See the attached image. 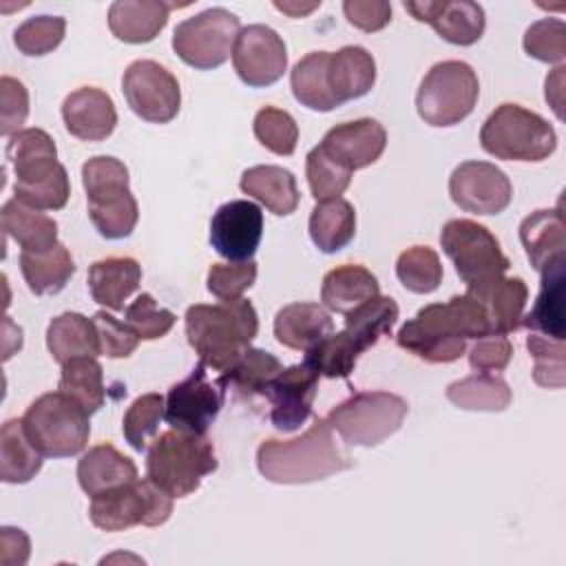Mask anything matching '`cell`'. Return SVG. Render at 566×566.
Segmentation results:
<instances>
[{
	"label": "cell",
	"mask_w": 566,
	"mask_h": 566,
	"mask_svg": "<svg viewBox=\"0 0 566 566\" xmlns=\"http://www.w3.org/2000/svg\"><path fill=\"white\" fill-rule=\"evenodd\" d=\"M491 334V325L482 303L464 292L451 296L447 303H431L418 310L398 334L400 349L427 363H453L467 352L469 338Z\"/></svg>",
	"instance_id": "6da1fadb"
},
{
	"label": "cell",
	"mask_w": 566,
	"mask_h": 566,
	"mask_svg": "<svg viewBox=\"0 0 566 566\" xmlns=\"http://www.w3.org/2000/svg\"><path fill=\"white\" fill-rule=\"evenodd\" d=\"M349 467L352 458L336 444L325 418H316L298 438H268L256 449L259 473L276 484H310Z\"/></svg>",
	"instance_id": "7a4b0ae2"
},
{
	"label": "cell",
	"mask_w": 566,
	"mask_h": 566,
	"mask_svg": "<svg viewBox=\"0 0 566 566\" xmlns=\"http://www.w3.org/2000/svg\"><path fill=\"white\" fill-rule=\"evenodd\" d=\"M259 332V316L248 298L197 303L186 310V336L199 363L228 371L250 347Z\"/></svg>",
	"instance_id": "3957f363"
},
{
	"label": "cell",
	"mask_w": 566,
	"mask_h": 566,
	"mask_svg": "<svg viewBox=\"0 0 566 566\" xmlns=\"http://www.w3.org/2000/svg\"><path fill=\"white\" fill-rule=\"evenodd\" d=\"M217 455L206 436L164 431L153 438L146 453V478L170 497L195 493L206 475L217 471Z\"/></svg>",
	"instance_id": "277c9868"
},
{
	"label": "cell",
	"mask_w": 566,
	"mask_h": 566,
	"mask_svg": "<svg viewBox=\"0 0 566 566\" xmlns=\"http://www.w3.org/2000/svg\"><path fill=\"white\" fill-rule=\"evenodd\" d=\"M82 184L95 230L104 239L128 237L137 226L139 208L130 192L124 161L106 155L86 159L82 166Z\"/></svg>",
	"instance_id": "5b68a950"
},
{
	"label": "cell",
	"mask_w": 566,
	"mask_h": 566,
	"mask_svg": "<svg viewBox=\"0 0 566 566\" xmlns=\"http://www.w3.org/2000/svg\"><path fill=\"white\" fill-rule=\"evenodd\" d=\"M480 146L495 159L542 161L557 148L555 128L535 111L500 104L480 128Z\"/></svg>",
	"instance_id": "8992f818"
},
{
	"label": "cell",
	"mask_w": 566,
	"mask_h": 566,
	"mask_svg": "<svg viewBox=\"0 0 566 566\" xmlns=\"http://www.w3.org/2000/svg\"><path fill=\"white\" fill-rule=\"evenodd\" d=\"M27 436L44 458H71L84 451L91 433L88 411L64 391L35 398L22 416Z\"/></svg>",
	"instance_id": "52a82bcc"
},
{
	"label": "cell",
	"mask_w": 566,
	"mask_h": 566,
	"mask_svg": "<svg viewBox=\"0 0 566 566\" xmlns=\"http://www.w3.org/2000/svg\"><path fill=\"white\" fill-rule=\"evenodd\" d=\"M480 95L475 71L460 60L433 64L416 93V111L429 126H455L467 119Z\"/></svg>",
	"instance_id": "ba28073f"
},
{
	"label": "cell",
	"mask_w": 566,
	"mask_h": 566,
	"mask_svg": "<svg viewBox=\"0 0 566 566\" xmlns=\"http://www.w3.org/2000/svg\"><path fill=\"white\" fill-rule=\"evenodd\" d=\"M407 411L409 405L398 394L358 391L338 402L325 420L347 444L376 447L402 427Z\"/></svg>",
	"instance_id": "9c48e42d"
},
{
	"label": "cell",
	"mask_w": 566,
	"mask_h": 566,
	"mask_svg": "<svg viewBox=\"0 0 566 566\" xmlns=\"http://www.w3.org/2000/svg\"><path fill=\"white\" fill-rule=\"evenodd\" d=\"M440 245L453 261L467 290H478L502 279L511 265L495 234L486 226L471 219L447 221L440 232Z\"/></svg>",
	"instance_id": "30bf717a"
},
{
	"label": "cell",
	"mask_w": 566,
	"mask_h": 566,
	"mask_svg": "<svg viewBox=\"0 0 566 566\" xmlns=\"http://www.w3.org/2000/svg\"><path fill=\"white\" fill-rule=\"evenodd\" d=\"M172 513V497L157 484L135 480L91 497L88 517L102 531H126L133 526H161Z\"/></svg>",
	"instance_id": "8fae6325"
},
{
	"label": "cell",
	"mask_w": 566,
	"mask_h": 566,
	"mask_svg": "<svg viewBox=\"0 0 566 566\" xmlns=\"http://www.w3.org/2000/svg\"><path fill=\"white\" fill-rule=\"evenodd\" d=\"M239 31L241 22L232 11L212 7L175 27L172 51L188 66L210 71L230 57Z\"/></svg>",
	"instance_id": "7c38bea8"
},
{
	"label": "cell",
	"mask_w": 566,
	"mask_h": 566,
	"mask_svg": "<svg viewBox=\"0 0 566 566\" xmlns=\"http://www.w3.org/2000/svg\"><path fill=\"white\" fill-rule=\"evenodd\" d=\"M122 93L130 111L150 124H168L181 106L177 77L155 60H135L122 75Z\"/></svg>",
	"instance_id": "4fadbf2b"
},
{
	"label": "cell",
	"mask_w": 566,
	"mask_h": 566,
	"mask_svg": "<svg viewBox=\"0 0 566 566\" xmlns=\"http://www.w3.org/2000/svg\"><path fill=\"white\" fill-rule=\"evenodd\" d=\"M226 389L208 378L206 365L199 363L181 382L172 385L166 396L164 420L170 429L206 436L223 407Z\"/></svg>",
	"instance_id": "5bb4252c"
},
{
	"label": "cell",
	"mask_w": 566,
	"mask_h": 566,
	"mask_svg": "<svg viewBox=\"0 0 566 566\" xmlns=\"http://www.w3.org/2000/svg\"><path fill=\"white\" fill-rule=\"evenodd\" d=\"M453 203L471 214H500L513 199V184L489 161H462L449 177Z\"/></svg>",
	"instance_id": "9a60e30c"
},
{
	"label": "cell",
	"mask_w": 566,
	"mask_h": 566,
	"mask_svg": "<svg viewBox=\"0 0 566 566\" xmlns=\"http://www.w3.org/2000/svg\"><path fill=\"white\" fill-rule=\"evenodd\" d=\"M232 64L239 80L261 88L279 82L287 69V49L283 38L265 24H248L239 31Z\"/></svg>",
	"instance_id": "2e32d148"
},
{
	"label": "cell",
	"mask_w": 566,
	"mask_h": 566,
	"mask_svg": "<svg viewBox=\"0 0 566 566\" xmlns=\"http://www.w3.org/2000/svg\"><path fill=\"white\" fill-rule=\"evenodd\" d=\"M263 237V212L248 199H232L210 219V243L228 261H250Z\"/></svg>",
	"instance_id": "e0dca14e"
},
{
	"label": "cell",
	"mask_w": 566,
	"mask_h": 566,
	"mask_svg": "<svg viewBox=\"0 0 566 566\" xmlns=\"http://www.w3.org/2000/svg\"><path fill=\"white\" fill-rule=\"evenodd\" d=\"M316 389L318 374L305 363L281 369L263 391L270 400L272 424L283 433L296 431L312 413Z\"/></svg>",
	"instance_id": "ac0fdd59"
},
{
	"label": "cell",
	"mask_w": 566,
	"mask_h": 566,
	"mask_svg": "<svg viewBox=\"0 0 566 566\" xmlns=\"http://www.w3.org/2000/svg\"><path fill=\"white\" fill-rule=\"evenodd\" d=\"M318 146L334 164L354 172L380 159L387 146V130L380 122L360 117L332 126Z\"/></svg>",
	"instance_id": "d6986e66"
},
{
	"label": "cell",
	"mask_w": 566,
	"mask_h": 566,
	"mask_svg": "<svg viewBox=\"0 0 566 566\" xmlns=\"http://www.w3.org/2000/svg\"><path fill=\"white\" fill-rule=\"evenodd\" d=\"M405 9L418 20L433 27V31L458 46L475 44L486 27L484 9L471 0H424L405 2Z\"/></svg>",
	"instance_id": "ffe728a7"
},
{
	"label": "cell",
	"mask_w": 566,
	"mask_h": 566,
	"mask_svg": "<svg viewBox=\"0 0 566 566\" xmlns=\"http://www.w3.org/2000/svg\"><path fill=\"white\" fill-rule=\"evenodd\" d=\"M62 119L73 137L82 142H102L115 130L117 111L106 91L82 86L64 97Z\"/></svg>",
	"instance_id": "44dd1931"
},
{
	"label": "cell",
	"mask_w": 566,
	"mask_h": 566,
	"mask_svg": "<svg viewBox=\"0 0 566 566\" xmlns=\"http://www.w3.org/2000/svg\"><path fill=\"white\" fill-rule=\"evenodd\" d=\"M542 283L539 294L526 316H522V325H526L533 334H542L553 340L566 338V256L551 261L544 270H539Z\"/></svg>",
	"instance_id": "7402d4cb"
},
{
	"label": "cell",
	"mask_w": 566,
	"mask_h": 566,
	"mask_svg": "<svg viewBox=\"0 0 566 566\" xmlns=\"http://www.w3.org/2000/svg\"><path fill=\"white\" fill-rule=\"evenodd\" d=\"M7 159L13 168L15 184H35L64 168L57 161L53 137L42 128H22L11 135L7 144Z\"/></svg>",
	"instance_id": "603a6c76"
},
{
	"label": "cell",
	"mask_w": 566,
	"mask_h": 566,
	"mask_svg": "<svg viewBox=\"0 0 566 566\" xmlns=\"http://www.w3.org/2000/svg\"><path fill=\"white\" fill-rule=\"evenodd\" d=\"M332 332L329 310L318 303H290L274 316V336L287 349L310 352Z\"/></svg>",
	"instance_id": "cb8c5ba5"
},
{
	"label": "cell",
	"mask_w": 566,
	"mask_h": 566,
	"mask_svg": "<svg viewBox=\"0 0 566 566\" xmlns=\"http://www.w3.org/2000/svg\"><path fill=\"white\" fill-rule=\"evenodd\" d=\"M175 7L161 0H117L108 9V29L122 42L146 44L159 35Z\"/></svg>",
	"instance_id": "d4e9b609"
},
{
	"label": "cell",
	"mask_w": 566,
	"mask_h": 566,
	"mask_svg": "<svg viewBox=\"0 0 566 566\" xmlns=\"http://www.w3.org/2000/svg\"><path fill=\"white\" fill-rule=\"evenodd\" d=\"M135 480H139L135 462L111 442L91 447L77 462V482L88 497Z\"/></svg>",
	"instance_id": "484cf974"
},
{
	"label": "cell",
	"mask_w": 566,
	"mask_h": 566,
	"mask_svg": "<svg viewBox=\"0 0 566 566\" xmlns=\"http://www.w3.org/2000/svg\"><path fill=\"white\" fill-rule=\"evenodd\" d=\"M467 292L482 303L491 325V334L506 336L522 325L524 307L528 301V287L524 279L502 276L497 281L486 283L484 287L467 290Z\"/></svg>",
	"instance_id": "4316f807"
},
{
	"label": "cell",
	"mask_w": 566,
	"mask_h": 566,
	"mask_svg": "<svg viewBox=\"0 0 566 566\" xmlns=\"http://www.w3.org/2000/svg\"><path fill=\"white\" fill-rule=\"evenodd\" d=\"M46 347L53 360L60 365L73 358L102 356V340L95 321L77 312H64L49 323Z\"/></svg>",
	"instance_id": "83f0119b"
},
{
	"label": "cell",
	"mask_w": 566,
	"mask_h": 566,
	"mask_svg": "<svg viewBox=\"0 0 566 566\" xmlns=\"http://www.w3.org/2000/svg\"><path fill=\"white\" fill-rule=\"evenodd\" d=\"M380 294L378 279L363 265L345 263L323 276L321 301L329 312L349 314Z\"/></svg>",
	"instance_id": "f1b7e54d"
},
{
	"label": "cell",
	"mask_w": 566,
	"mask_h": 566,
	"mask_svg": "<svg viewBox=\"0 0 566 566\" xmlns=\"http://www.w3.org/2000/svg\"><path fill=\"white\" fill-rule=\"evenodd\" d=\"M327 82L338 104L367 95L376 82V62L363 46H343L329 53Z\"/></svg>",
	"instance_id": "f546056e"
},
{
	"label": "cell",
	"mask_w": 566,
	"mask_h": 566,
	"mask_svg": "<svg viewBox=\"0 0 566 566\" xmlns=\"http://www.w3.org/2000/svg\"><path fill=\"white\" fill-rule=\"evenodd\" d=\"M142 268L130 256L99 259L88 268V290L95 303L119 312L124 301L139 287Z\"/></svg>",
	"instance_id": "4dcf8cb0"
},
{
	"label": "cell",
	"mask_w": 566,
	"mask_h": 566,
	"mask_svg": "<svg viewBox=\"0 0 566 566\" xmlns=\"http://www.w3.org/2000/svg\"><path fill=\"white\" fill-rule=\"evenodd\" d=\"M520 241L537 272L551 261L566 256V223L559 208L531 212L520 223Z\"/></svg>",
	"instance_id": "1f68e13d"
},
{
	"label": "cell",
	"mask_w": 566,
	"mask_h": 566,
	"mask_svg": "<svg viewBox=\"0 0 566 566\" xmlns=\"http://www.w3.org/2000/svg\"><path fill=\"white\" fill-rule=\"evenodd\" d=\"M241 190L261 201L272 214L287 217L298 206L296 177L283 166H252L241 175Z\"/></svg>",
	"instance_id": "d6a6232c"
},
{
	"label": "cell",
	"mask_w": 566,
	"mask_h": 566,
	"mask_svg": "<svg viewBox=\"0 0 566 566\" xmlns=\"http://www.w3.org/2000/svg\"><path fill=\"white\" fill-rule=\"evenodd\" d=\"M2 230L11 237L22 252H44L57 241V223L42 210L29 208L18 199H9L0 212Z\"/></svg>",
	"instance_id": "836d02e7"
},
{
	"label": "cell",
	"mask_w": 566,
	"mask_h": 566,
	"mask_svg": "<svg viewBox=\"0 0 566 566\" xmlns=\"http://www.w3.org/2000/svg\"><path fill=\"white\" fill-rule=\"evenodd\" d=\"M42 453L27 436L22 418H11L0 429V478L7 484H24L42 469Z\"/></svg>",
	"instance_id": "e575fe53"
},
{
	"label": "cell",
	"mask_w": 566,
	"mask_h": 566,
	"mask_svg": "<svg viewBox=\"0 0 566 566\" xmlns=\"http://www.w3.org/2000/svg\"><path fill=\"white\" fill-rule=\"evenodd\" d=\"M20 272L33 294H57L75 274V261L64 243H55L44 252H20Z\"/></svg>",
	"instance_id": "d590c367"
},
{
	"label": "cell",
	"mask_w": 566,
	"mask_h": 566,
	"mask_svg": "<svg viewBox=\"0 0 566 566\" xmlns=\"http://www.w3.org/2000/svg\"><path fill=\"white\" fill-rule=\"evenodd\" d=\"M356 234V210L354 206L343 199H327L316 201L310 214V239L312 243L325 252L334 254L343 250Z\"/></svg>",
	"instance_id": "8d00e7d4"
},
{
	"label": "cell",
	"mask_w": 566,
	"mask_h": 566,
	"mask_svg": "<svg viewBox=\"0 0 566 566\" xmlns=\"http://www.w3.org/2000/svg\"><path fill=\"white\" fill-rule=\"evenodd\" d=\"M327 64L329 51H312L294 64L290 73V86L301 106L318 113H327L340 106L327 82Z\"/></svg>",
	"instance_id": "74e56055"
},
{
	"label": "cell",
	"mask_w": 566,
	"mask_h": 566,
	"mask_svg": "<svg viewBox=\"0 0 566 566\" xmlns=\"http://www.w3.org/2000/svg\"><path fill=\"white\" fill-rule=\"evenodd\" d=\"M398 321V305L391 296H376L360 307L345 314V327L343 334L349 338V343L356 347L358 354L369 349L380 340V336H387Z\"/></svg>",
	"instance_id": "f35d334b"
},
{
	"label": "cell",
	"mask_w": 566,
	"mask_h": 566,
	"mask_svg": "<svg viewBox=\"0 0 566 566\" xmlns=\"http://www.w3.org/2000/svg\"><path fill=\"white\" fill-rule=\"evenodd\" d=\"M281 369L283 365L274 354L265 349L248 347L243 356L217 378V382L223 389H232L239 398H254V396H263L265 387L272 382V378Z\"/></svg>",
	"instance_id": "ab89813d"
},
{
	"label": "cell",
	"mask_w": 566,
	"mask_h": 566,
	"mask_svg": "<svg viewBox=\"0 0 566 566\" xmlns=\"http://www.w3.org/2000/svg\"><path fill=\"white\" fill-rule=\"evenodd\" d=\"M447 398L464 411H504L513 394L504 378L495 374H473L462 380H455L447 387Z\"/></svg>",
	"instance_id": "60d3db41"
},
{
	"label": "cell",
	"mask_w": 566,
	"mask_h": 566,
	"mask_svg": "<svg viewBox=\"0 0 566 566\" xmlns=\"http://www.w3.org/2000/svg\"><path fill=\"white\" fill-rule=\"evenodd\" d=\"M57 389L71 396L75 402H80L91 416L106 400L104 369L97 363V358H91V356L73 358L62 365Z\"/></svg>",
	"instance_id": "b9f144b4"
},
{
	"label": "cell",
	"mask_w": 566,
	"mask_h": 566,
	"mask_svg": "<svg viewBox=\"0 0 566 566\" xmlns=\"http://www.w3.org/2000/svg\"><path fill=\"white\" fill-rule=\"evenodd\" d=\"M398 281L413 294L436 292L442 283V263L433 248L411 245L396 261Z\"/></svg>",
	"instance_id": "7bdbcfd3"
},
{
	"label": "cell",
	"mask_w": 566,
	"mask_h": 566,
	"mask_svg": "<svg viewBox=\"0 0 566 566\" xmlns=\"http://www.w3.org/2000/svg\"><path fill=\"white\" fill-rule=\"evenodd\" d=\"M166 398L161 394H144L133 400L122 420V433L135 451H144L148 442L157 436L159 422L164 418Z\"/></svg>",
	"instance_id": "ee69618b"
},
{
	"label": "cell",
	"mask_w": 566,
	"mask_h": 566,
	"mask_svg": "<svg viewBox=\"0 0 566 566\" xmlns=\"http://www.w3.org/2000/svg\"><path fill=\"white\" fill-rule=\"evenodd\" d=\"M252 128L259 144L270 153L290 157L296 150L298 126L287 111L276 106H263L256 111Z\"/></svg>",
	"instance_id": "f6af8a7d"
},
{
	"label": "cell",
	"mask_w": 566,
	"mask_h": 566,
	"mask_svg": "<svg viewBox=\"0 0 566 566\" xmlns=\"http://www.w3.org/2000/svg\"><path fill=\"white\" fill-rule=\"evenodd\" d=\"M66 20L60 15H33L13 31V44L22 55L38 57L60 46L64 40Z\"/></svg>",
	"instance_id": "bcb514c9"
},
{
	"label": "cell",
	"mask_w": 566,
	"mask_h": 566,
	"mask_svg": "<svg viewBox=\"0 0 566 566\" xmlns=\"http://www.w3.org/2000/svg\"><path fill=\"white\" fill-rule=\"evenodd\" d=\"M526 347L535 360L533 380L548 389H562L566 385V347L564 340H553L542 334H528Z\"/></svg>",
	"instance_id": "7dc6e473"
},
{
	"label": "cell",
	"mask_w": 566,
	"mask_h": 566,
	"mask_svg": "<svg viewBox=\"0 0 566 566\" xmlns=\"http://www.w3.org/2000/svg\"><path fill=\"white\" fill-rule=\"evenodd\" d=\"M305 177L310 184V192L316 201H327V199L340 197L349 188V181H352V172L340 168L338 164H334L321 150V146H314L307 153Z\"/></svg>",
	"instance_id": "c3c4849f"
},
{
	"label": "cell",
	"mask_w": 566,
	"mask_h": 566,
	"mask_svg": "<svg viewBox=\"0 0 566 566\" xmlns=\"http://www.w3.org/2000/svg\"><path fill=\"white\" fill-rule=\"evenodd\" d=\"M524 51L546 64H562L566 57V24L559 18H542L524 33Z\"/></svg>",
	"instance_id": "681fc988"
},
{
	"label": "cell",
	"mask_w": 566,
	"mask_h": 566,
	"mask_svg": "<svg viewBox=\"0 0 566 566\" xmlns=\"http://www.w3.org/2000/svg\"><path fill=\"white\" fill-rule=\"evenodd\" d=\"M124 318L142 340H157V338L166 336L177 321V316L170 310L159 307L157 301L153 298V294H148V292L139 294L126 307Z\"/></svg>",
	"instance_id": "f907efd6"
},
{
	"label": "cell",
	"mask_w": 566,
	"mask_h": 566,
	"mask_svg": "<svg viewBox=\"0 0 566 566\" xmlns=\"http://www.w3.org/2000/svg\"><path fill=\"white\" fill-rule=\"evenodd\" d=\"M256 281V263L232 261V263H212L208 270V292L219 301H234L252 287Z\"/></svg>",
	"instance_id": "816d5d0a"
},
{
	"label": "cell",
	"mask_w": 566,
	"mask_h": 566,
	"mask_svg": "<svg viewBox=\"0 0 566 566\" xmlns=\"http://www.w3.org/2000/svg\"><path fill=\"white\" fill-rule=\"evenodd\" d=\"M93 321H95L97 332H99L102 354L104 356H108V358H126V356H130L137 349L142 338L135 334V329L126 321L115 318L106 310L95 312Z\"/></svg>",
	"instance_id": "f5cc1de1"
},
{
	"label": "cell",
	"mask_w": 566,
	"mask_h": 566,
	"mask_svg": "<svg viewBox=\"0 0 566 566\" xmlns=\"http://www.w3.org/2000/svg\"><path fill=\"white\" fill-rule=\"evenodd\" d=\"M0 135L11 137L27 122L29 115V91L15 77L4 75L0 80Z\"/></svg>",
	"instance_id": "db71d44e"
},
{
	"label": "cell",
	"mask_w": 566,
	"mask_h": 566,
	"mask_svg": "<svg viewBox=\"0 0 566 566\" xmlns=\"http://www.w3.org/2000/svg\"><path fill=\"white\" fill-rule=\"evenodd\" d=\"M513 345L502 334H489L482 338H475V343L469 349V365L471 369L480 374L502 371L511 363Z\"/></svg>",
	"instance_id": "11a10c76"
},
{
	"label": "cell",
	"mask_w": 566,
	"mask_h": 566,
	"mask_svg": "<svg viewBox=\"0 0 566 566\" xmlns=\"http://www.w3.org/2000/svg\"><path fill=\"white\" fill-rule=\"evenodd\" d=\"M343 13L352 27L365 33L380 31L391 22V4L385 0H345Z\"/></svg>",
	"instance_id": "9f6ffc18"
},
{
	"label": "cell",
	"mask_w": 566,
	"mask_h": 566,
	"mask_svg": "<svg viewBox=\"0 0 566 566\" xmlns=\"http://www.w3.org/2000/svg\"><path fill=\"white\" fill-rule=\"evenodd\" d=\"M31 555V542L22 528L4 526L0 531V564L22 566Z\"/></svg>",
	"instance_id": "6f0895ef"
},
{
	"label": "cell",
	"mask_w": 566,
	"mask_h": 566,
	"mask_svg": "<svg viewBox=\"0 0 566 566\" xmlns=\"http://www.w3.org/2000/svg\"><path fill=\"white\" fill-rule=\"evenodd\" d=\"M564 66H557L548 77H546V88H544V95H546V102L553 106V111H555V115H557V119H562L564 117V113H562V106H564Z\"/></svg>",
	"instance_id": "680465c9"
},
{
	"label": "cell",
	"mask_w": 566,
	"mask_h": 566,
	"mask_svg": "<svg viewBox=\"0 0 566 566\" xmlns=\"http://www.w3.org/2000/svg\"><path fill=\"white\" fill-rule=\"evenodd\" d=\"M274 7L283 13H287L290 18H303L307 13H312L314 9L321 7V2H274Z\"/></svg>",
	"instance_id": "91938a15"
}]
</instances>
